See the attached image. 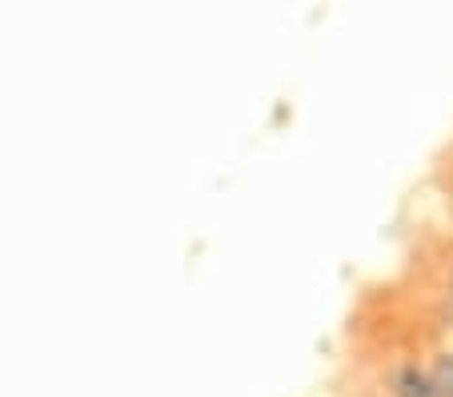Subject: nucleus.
<instances>
[{"label": "nucleus", "mask_w": 453, "mask_h": 397, "mask_svg": "<svg viewBox=\"0 0 453 397\" xmlns=\"http://www.w3.org/2000/svg\"><path fill=\"white\" fill-rule=\"evenodd\" d=\"M385 389H389V397H441L429 378V365L421 362H397L385 373Z\"/></svg>", "instance_id": "obj_1"}, {"label": "nucleus", "mask_w": 453, "mask_h": 397, "mask_svg": "<svg viewBox=\"0 0 453 397\" xmlns=\"http://www.w3.org/2000/svg\"><path fill=\"white\" fill-rule=\"evenodd\" d=\"M429 378H434L437 393L453 397V349H441V354H434V362H429Z\"/></svg>", "instance_id": "obj_2"}]
</instances>
